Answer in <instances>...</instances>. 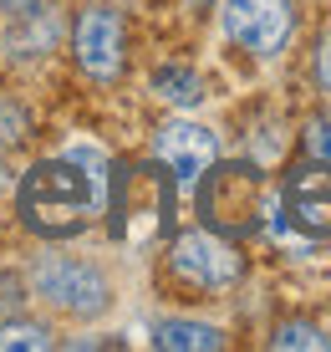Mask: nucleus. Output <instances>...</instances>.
Listing matches in <instances>:
<instances>
[{
  "label": "nucleus",
  "instance_id": "f257e3e1",
  "mask_svg": "<svg viewBox=\"0 0 331 352\" xmlns=\"http://www.w3.org/2000/svg\"><path fill=\"white\" fill-rule=\"evenodd\" d=\"M107 159L92 148H67L61 159L36 164L21 179L16 194V214L31 235L41 240H71L92 225V214L107 199Z\"/></svg>",
  "mask_w": 331,
  "mask_h": 352
},
{
  "label": "nucleus",
  "instance_id": "f03ea898",
  "mask_svg": "<svg viewBox=\"0 0 331 352\" xmlns=\"http://www.w3.org/2000/svg\"><path fill=\"white\" fill-rule=\"evenodd\" d=\"M199 214L204 225L219 235H255L265 225H286L280 220V194H271L260 164H209L199 174Z\"/></svg>",
  "mask_w": 331,
  "mask_h": 352
},
{
  "label": "nucleus",
  "instance_id": "7ed1b4c3",
  "mask_svg": "<svg viewBox=\"0 0 331 352\" xmlns=\"http://www.w3.org/2000/svg\"><path fill=\"white\" fill-rule=\"evenodd\" d=\"M168 271L189 291H229L244 276V256L219 230H189L168 245Z\"/></svg>",
  "mask_w": 331,
  "mask_h": 352
},
{
  "label": "nucleus",
  "instance_id": "20e7f679",
  "mask_svg": "<svg viewBox=\"0 0 331 352\" xmlns=\"http://www.w3.org/2000/svg\"><path fill=\"white\" fill-rule=\"evenodd\" d=\"M31 291L46 301V307L71 311V317H97V311H107V301H113L107 276L97 271V265H87V261H71V256H46V261H36Z\"/></svg>",
  "mask_w": 331,
  "mask_h": 352
},
{
  "label": "nucleus",
  "instance_id": "39448f33",
  "mask_svg": "<svg viewBox=\"0 0 331 352\" xmlns=\"http://www.w3.org/2000/svg\"><path fill=\"white\" fill-rule=\"evenodd\" d=\"M225 36L250 56H280L296 31V6L290 0H225L219 10Z\"/></svg>",
  "mask_w": 331,
  "mask_h": 352
},
{
  "label": "nucleus",
  "instance_id": "423d86ee",
  "mask_svg": "<svg viewBox=\"0 0 331 352\" xmlns=\"http://www.w3.org/2000/svg\"><path fill=\"white\" fill-rule=\"evenodd\" d=\"M71 52H77V67L97 82L122 77V56H128V36H122V16L113 6H87L77 16V31H71Z\"/></svg>",
  "mask_w": 331,
  "mask_h": 352
},
{
  "label": "nucleus",
  "instance_id": "0eeeda50",
  "mask_svg": "<svg viewBox=\"0 0 331 352\" xmlns=\"http://www.w3.org/2000/svg\"><path fill=\"white\" fill-rule=\"evenodd\" d=\"M280 220H290L311 240H331V164L311 159L290 168L286 189H280Z\"/></svg>",
  "mask_w": 331,
  "mask_h": 352
},
{
  "label": "nucleus",
  "instance_id": "6e6552de",
  "mask_svg": "<svg viewBox=\"0 0 331 352\" xmlns=\"http://www.w3.org/2000/svg\"><path fill=\"white\" fill-rule=\"evenodd\" d=\"M153 159H158V168H163L174 184L194 189V184H199V174L219 159V138H214L209 128H199V123H183V118H174V123L158 128Z\"/></svg>",
  "mask_w": 331,
  "mask_h": 352
},
{
  "label": "nucleus",
  "instance_id": "1a4fd4ad",
  "mask_svg": "<svg viewBox=\"0 0 331 352\" xmlns=\"http://www.w3.org/2000/svg\"><path fill=\"white\" fill-rule=\"evenodd\" d=\"M153 347H163V352H219L225 347V332L209 322H158L153 327Z\"/></svg>",
  "mask_w": 331,
  "mask_h": 352
},
{
  "label": "nucleus",
  "instance_id": "9d476101",
  "mask_svg": "<svg viewBox=\"0 0 331 352\" xmlns=\"http://www.w3.org/2000/svg\"><path fill=\"white\" fill-rule=\"evenodd\" d=\"M153 92L163 97V102H174V107H199L204 102V82H199V72H189V67H158Z\"/></svg>",
  "mask_w": 331,
  "mask_h": 352
},
{
  "label": "nucleus",
  "instance_id": "9b49d317",
  "mask_svg": "<svg viewBox=\"0 0 331 352\" xmlns=\"http://www.w3.org/2000/svg\"><path fill=\"white\" fill-rule=\"evenodd\" d=\"M271 347H280V352H326L331 337L321 332V327H311V322H280Z\"/></svg>",
  "mask_w": 331,
  "mask_h": 352
},
{
  "label": "nucleus",
  "instance_id": "f8f14e48",
  "mask_svg": "<svg viewBox=\"0 0 331 352\" xmlns=\"http://www.w3.org/2000/svg\"><path fill=\"white\" fill-rule=\"evenodd\" d=\"M46 352L52 347V332L41 322H0V352Z\"/></svg>",
  "mask_w": 331,
  "mask_h": 352
},
{
  "label": "nucleus",
  "instance_id": "ddd939ff",
  "mask_svg": "<svg viewBox=\"0 0 331 352\" xmlns=\"http://www.w3.org/2000/svg\"><path fill=\"white\" fill-rule=\"evenodd\" d=\"M301 138H306V153H311V159L331 164V113H326V118H311Z\"/></svg>",
  "mask_w": 331,
  "mask_h": 352
},
{
  "label": "nucleus",
  "instance_id": "4468645a",
  "mask_svg": "<svg viewBox=\"0 0 331 352\" xmlns=\"http://www.w3.org/2000/svg\"><path fill=\"white\" fill-rule=\"evenodd\" d=\"M26 128H31V118L21 113V107L0 102V143H21V138H26Z\"/></svg>",
  "mask_w": 331,
  "mask_h": 352
},
{
  "label": "nucleus",
  "instance_id": "2eb2a0df",
  "mask_svg": "<svg viewBox=\"0 0 331 352\" xmlns=\"http://www.w3.org/2000/svg\"><path fill=\"white\" fill-rule=\"evenodd\" d=\"M316 82H321V92L331 97V31L321 36V46H316Z\"/></svg>",
  "mask_w": 331,
  "mask_h": 352
},
{
  "label": "nucleus",
  "instance_id": "dca6fc26",
  "mask_svg": "<svg viewBox=\"0 0 331 352\" xmlns=\"http://www.w3.org/2000/svg\"><path fill=\"white\" fill-rule=\"evenodd\" d=\"M0 6H5V10H16V16H31V6H36V0H0Z\"/></svg>",
  "mask_w": 331,
  "mask_h": 352
}]
</instances>
